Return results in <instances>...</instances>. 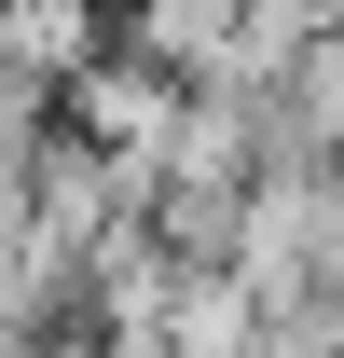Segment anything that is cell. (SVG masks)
Segmentation results:
<instances>
[{
	"label": "cell",
	"mask_w": 344,
	"mask_h": 358,
	"mask_svg": "<svg viewBox=\"0 0 344 358\" xmlns=\"http://www.w3.org/2000/svg\"><path fill=\"white\" fill-rule=\"evenodd\" d=\"M248 289H234V275H179L166 289V317H152V358H248Z\"/></svg>",
	"instance_id": "6da1fadb"
},
{
	"label": "cell",
	"mask_w": 344,
	"mask_h": 358,
	"mask_svg": "<svg viewBox=\"0 0 344 358\" xmlns=\"http://www.w3.org/2000/svg\"><path fill=\"white\" fill-rule=\"evenodd\" d=\"M0 358H42V345H0Z\"/></svg>",
	"instance_id": "7a4b0ae2"
}]
</instances>
